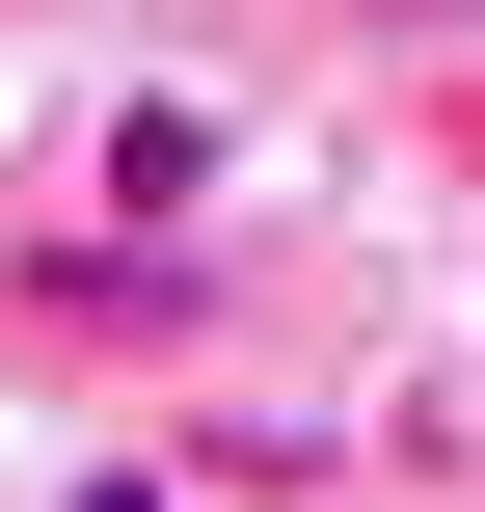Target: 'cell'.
Listing matches in <instances>:
<instances>
[{
  "label": "cell",
  "instance_id": "1",
  "mask_svg": "<svg viewBox=\"0 0 485 512\" xmlns=\"http://www.w3.org/2000/svg\"><path fill=\"white\" fill-rule=\"evenodd\" d=\"M0 297H27V324H54V351H189V324H216V297H189V270H162V216H81V243H27V270H0Z\"/></svg>",
  "mask_w": 485,
  "mask_h": 512
},
{
  "label": "cell",
  "instance_id": "2",
  "mask_svg": "<svg viewBox=\"0 0 485 512\" xmlns=\"http://www.w3.org/2000/svg\"><path fill=\"white\" fill-rule=\"evenodd\" d=\"M216 162H243L216 108H108V216H216Z\"/></svg>",
  "mask_w": 485,
  "mask_h": 512
},
{
  "label": "cell",
  "instance_id": "3",
  "mask_svg": "<svg viewBox=\"0 0 485 512\" xmlns=\"http://www.w3.org/2000/svg\"><path fill=\"white\" fill-rule=\"evenodd\" d=\"M54 512H189V486H162V459H108V486H54Z\"/></svg>",
  "mask_w": 485,
  "mask_h": 512
}]
</instances>
